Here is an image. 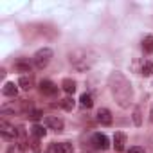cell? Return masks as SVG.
Returning a JSON list of instances; mask_svg holds the SVG:
<instances>
[{
    "label": "cell",
    "instance_id": "obj_16",
    "mask_svg": "<svg viewBox=\"0 0 153 153\" xmlns=\"http://www.w3.org/2000/svg\"><path fill=\"white\" fill-rule=\"evenodd\" d=\"M142 49L146 51V52H153V36H146L144 38V42H142Z\"/></svg>",
    "mask_w": 153,
    "mask_h": 153
},
{
    "label": "cell",
    "instance_id": "obj_12",
    "mask_svg": "<svg viewBox=\"0 0 153 153\" xmlns=\"http://www.w3.org/2000/svg\"><path fill=\"white\" fill-rule=\"evenodd\" d=\"M18 85H20L24 90H31V88H33V85H34V81H33L31 76H22L20 81H18Z\"/></svg>",
    "mask_w": 153,
    "mask_h": 153
},
{
    "label": "cell",
    "instance_id": "obj_9",
    "mask_svg": "<svg viewBox=\"0 0 153 153\" xmlns=\"http://www.w3.org/2000/svg\"><path fill=\"white\" fill-rule=\"evenodd\" d=\"M126 133H123V131H117L115 135H114V148H115V151H123L124 149V144H126Z\"/></svg>",
    "mask_w": 153,
    "mask_h": 153
},
{
    "label": "cell",
    "instance_id": "obj_4",
    "mask_svg": "<svg viewBox=\"0 0 153 153\" xmlns=\"http://www.w3.org/2000/svg\"><path fill=\"white\" fill-rule=\"evenodd\" d=\"M0 135L6 140H16L20 137V128H15L6 121H0Z\"/></svg>",
    "mask_w": 153,
    "mask_h": 153
},
{
    "label": "cell",
    "instance_id": "obj_18",
    "mask_svg": "<svg viewBox=\"0 0 153 153\" xmlns=\"http://www.w3.org/2000/svg\"><path fill=\"white\" fill-rule=\"evenodd\" d=\"M153 74V63L151 61H146L142 65V76H151Z\"/></svg>",
    "mask_w": 153,
    "mask_h": 153
},
{
    "label": "cell",
    "instance_id": "obj_8",
    "mask_svg": "<svg viewBox=\"0 0 153 153\" xmlns=\"http://www.w3.org/2000/svg\"><path fill=\"white\" fill-rule=\"evenodd\" d=\"M43 123H45V126H49L51 130H56V131H61V130H63V121L58 119V117H54V115H47V117L43 119Z\"/></svg>",
    "mask_w": 153,
    "mask_h": 153
},
{
    "label": "cell",
    "instance_id": "obj_1",
    "mask_svg": "<svg viewBox=\"0 0 153 153\" xmlns=\"http://www.w3.org/2000/svg\"><path fill=\"white\" fill-rule=\"evenodd\" d=\"M108 87H110L112 96L117 101V105L121 108H130V105L133 103V88H131V83L128 81V78L123 72L115 70L110 74Z\"/></svg>",
    "mask_w": 153,
    "mask_h": 153
},
{
    "label": "cell",
    "instance_id": "obj_5",
    "mask_svg": "<svg viewBox=\"0 0 153 153\" xmlns=\"http://www.w3.org/2000/svg\"><path fill=\"white\" fill-rule=\"evenodd\" d=\"M90 144L96 148V149H106L110 146V140L105 133H94L92 139H90Z\"/></svg>",
    "mask_w": 153,
    "mask_h": 153
},
{
    "label": "cell",
    "instance_id": "obj_23",
    "mask_svg": "<svg viewBox=\"0 0 153 153\" xmlns=\"http://www.w3.org/2000/svg\"><path fill=\"white\" fill-rule=\"evenodd\" d=\"M29 115H31V119H40V117H42V112H38V110H33Z\"/></svg>",
    "mask_w": 153,
    "mask_h": 153
},
{
    "label": "cell",
    "instance_id": "obj_11",
    "mask_svg": "<svg viewBox=\"0 0 153 153\" xmlns=\"http://www.w3.org/2000/svg\"><path fill=\"white\" fill-rule=\"evenodd\" d=\"M2 92H4V96H7V97H15L16 96V92H18V88H16V85L15 83H6L4 85V88H2Z\"/></svg>",
    "mask_w": 153,
    "mask_h": 153
},
{
    "label": "cell",
    "instance_id": "obj_6",
    "mask_svg": "<svg viewBox=\"0 0 153 153\" xmlns=\"http://www.w3.org/2000/svg\"><path fill=\"white\" fill-rule=\"evenodd\" d=\"M49 151L51 153H72L74 146L70 142H54V144H51Z\"/></svg>",
    "mask_w": 153,
    "mask_h": 153
},
{
    "label": "cell",
    "instance_id": "obj_3",
    "mask_svg": "<svg viewBox=\"0 0 153 153\" xmlns=\"http://www.w3.org/2000/svg\"><path fill=\"white\" fill-rule=\"evenodd\" d=\"M51 58H52V51H51L49 47H43V49L36 51V54L33 56V61H34V65H36L38 68H45V67L49 65Z\"/></svg>",
    "mask_w": 153,
    "mask_h": 153
},
{
    "label": "cell",
    "instance_id": "obj_20",
    "mask_svg": "<svg viewBox=\"0 0 153 153\" xmlns=\"http://www.w3.org/2000/svg\"><path fill=\"white\" fill-rule=\"evenodd\" d=\"M7 153H25V151H24V146L22 144H11L7 148Z\"/></svg>",
    "mask_w": 153,
    "mask_h": 153
},
{
    "label": "cell",
    "instance_id": "obj_19",
    "mask_svg": "<svg viewBox=\"0 0 153 153\" xmlns=\"http://www.w3.org/2000/svg\"><path fill=\"white\" fill-rule=\"evenodd\" d=\"M15 68L20 70V72H31V65H29V63H24V61H18V63L15 65Z\"/></svg>",
    "mask_w": 153,
    "mask_h": 153
},
{
    "label": "cell",
    "instance_id": "obj_17",
    "mask_svg": "<svg viewBox=\"0 0 153 153\" xmlns=\"http://www.w3.org/2000/svg\"><path fill=\"white\" fill-rule=\"evenodd\" d=\"M59 105H61V108H63V110H72V108H74V99H70V97H65V99H63Z\"/></svg>",
    "mask_w": 153,
    "mask_h": 153
},
{
    "label": "cell",
    "instance_id": "obj_10",
    "mask_svg": "<svg viewBox=\"0 0 153 153\" xmlns=\"http://www.w3.org/2000/svg\"><path fill=\"white\" fill-rule=\"evenodd\" d=\"M97 121H99L101 124H105V126H110V124H112V114H110V110L99 108V112H97Z\"/></svg>",
    "mask_w": 153,
    "mask_h": 153
},
{
    "label": "cell",
    "instance_id": "obj_24",
    "mask_svg": "<svg viewBox=\"0 0 153 153\" xmlns=\"http://www.w3.org/2000/svg\"><path fill=\"white\" fill-rule=\"evenodd\" d=\"M151 123H153V106H151Z\"/></svg>",
    "mask_w": 153,
    "mask_h": 153
},
{
    "label": "cell",
    "instance_id": "obj_7",
    "mask_svg": "<svg viewBox=\"0 0 153 153\" xmlns=\"http://www.w3.org/2000/svg\"><path fill=\"white\" fill-rule=\"evenodd\" d=\"M40 92H42L43 96H56V94H58V87H56L52 81L43 79V81L40 83Z\"/></svg>",
    "mask_w": 153,
    "mask_h": 153
},
{
    "label": "cell",
    "instance_id": "obj_14",
    "mask_svg": "<svg viewBox=\"0 0 153 153\" xmlns=\"http://www.w3.org/2000/svg\"><path fill=\"white\" fill-rule=\"evenodd\" d=\"M79 101H81V105H83L85 108H92V106H94V99H92L90 94H83V96L79 97Z\"/></svg>",
    "mask_w": 153,
    "mask_h": 153
},
{
    "label": "cell",
    "instance_id": "obj_22",
    "mask_svg": "<svg viewBox=\"0 0 153 153\" xmlns=\"http://www.w3.org/2000/svg\"><path fill=\"white\" fill-rule=\"evenodd\" d=\"M128 153H144V148H140V146H133V148L128 149Z\"/></svg>",
    "mask_w": 153,
    "mask_h": 153
},
{
    "label": "cell",
    "instance_id": "obj_15",
    "mask_svg": "<svg viewBox=\"0 0 153 153\" xmlns=\"http://www.w3.org/2000/svg\"><path fill=\"white\" fill-rule=\"evenodd\" d=\"M31 131H33V135H34V137H38V139L45 137V133H47V130H45L43 126H40V124H34V126L31 128Z\"/></svg>",
    "mask_w": 153,
    "mask_h": 153
},
{
    "label": "cell",
    "instance_id": "obj_2",
    "mask_svg": "<svg viewBox=\"0 0 153 153\" xmlns=\"http://www.w3.org/2000/svg\"><path fill=\"white\" fill-rule=\"evenodd\" d=\"M68 61H70V65H72L76 70L85 72V70H88V68L94 65L96 54H92V52L87 51V49H78V51H74V52L68 54Z\"/></svg>",
    "mask_w": 153,
    "mask_h": 153
},
{
    "label": "cell",
    "instance_id": "obj_13",
    "mask_svg": "<svg viewBox=\"0 0 153 153\" xmlns=\"http://www.w3.org/2000/svg\"><path fill=\"white\" fill-rule=\"evenodd\" d=\"M61 87H63V90L67 92V94H74L76 92V83L72 81V79H63V83H61Z\"/></svg>",
    "mask_w": 153,
    "mask_h": 153
},
{
    "label": "cell",
    "instance_id": "obj_21",
    "mask_svg": "<svg viewBox=\"0 0 153 153\" xmlns=\"http://www.w3.org/2000/svg\"><path fill=\"white\" fill-rule=\"evenodd\" d=\"M133 121H135V124H137V126L140 124V110H139V108H135V110H133Z\"/></svg>",
    "mask_w": 153,
    "mask_h": 153
}]
</instances>
